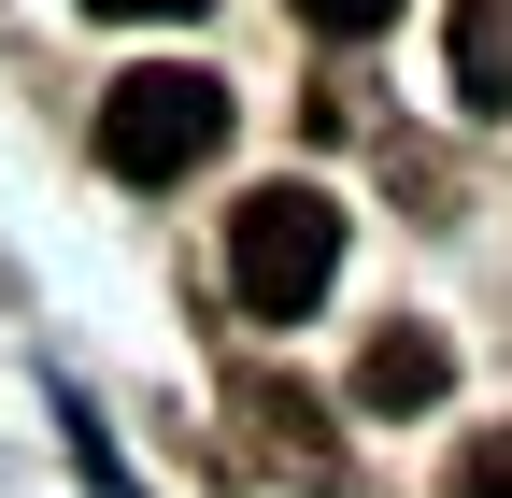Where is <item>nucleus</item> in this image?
<instances>
[{
	"instance_id": "obj_4",
	"label": "nucleus",
	"mask_w": 512,
	"mask_h": 498,
	"mask_svg": "<svg viewBox=\"0 0 512 498\" xmlns=\"http://www.w3.org/2000/svg\"><path fill=\"white\" fill-rule=\"evenodd\" d=\"M441 72H456L470 114H512V0H456V29H441Z\"/></svg>"
},
{
	"instance_id": "obj_2",
	"label": "nucleus",
	"mask_w": 512,
	"mask_h": 498,
	"mask_svg": "<svg viewBox=\"0 0 512 498\" xmlns=\"http://www.w3.org/2000/svg\"><path fill=\"white\" fill-rule=\"evenodd\" d=\"M228 143V72H200V57H157V72H128L100 100V157L128 185H185V171H214Z\"/></svg>"
},
{
	"instance_id": "obj_6",
	"label": "nucleus",
	"mask_w": 512,
	"mask_h": 498,
	"mask_svg": "<svg viewBox=\"0 0 512 498\" xmlns=\"http://www.w3.org/2000/svg\"><path fill=\"white\" fill-rule=\"evenodd\" d=\"M299 29H328V43H370V29H399V0H285Z\"/></svg>"
},
{
	"instance_id": "obj_5",
	"label": "nucleus",
	"mask_w": 512,
	"mask_h": 498,
	"mask_svg": "<svg viewBox=\"0 0 512 498\" xmlns=\"http://www.w3.org/2000/svg\"><path fill=\"white\" fill-rule=\"evenodd\" d=\"M441 498H512V427H470V456H456Z\"/></svg>"
},
{
	"instance_id": "obj_1",
	"label": "nucleus",
	"mask_w": 512,
	"mask_h": 498,
	"mask_svg": "<svg viewBox=\"0 0 512 498\" xmlns=\"http://www.w3.org/2000/svg\"><path fill=\"white\" fill-rule=\"evenodd\" d=\"M342 271V200L328 185H242V214H228V299L256 328H299L313 299H328Z\"/></svg>"
},
{
	"instance_id": "obj_7",
	"label": "nucleus",
	"mask_w": 512,
	"mask_h": 498,
	"mask_svg": "<svg viewBox=\"0 0 512 498\" xmlns=\"http://www.w3.org/2000/svg\"><path fill=\"white\" fill-rule=\"evenodd\" d=\"M86 15H100V29H185L200 0H86Z\"/></svg>"
},
{
	"instance_id": "obj_3",
	"label": "nucleus",
	"mask_w": 512,
	"mask_h": 498,
	"mask_svg": "<svg viewBox=\"0 0 512 498\" xmlns=\"http://www.w3.org/2000/svg\"><path fill=\"white\" fill-rule=\"evenodd\" d=\"M441 385H456V356H441V328H384L356 356V413H427Z\"/></svg>"
}]
</instances>
